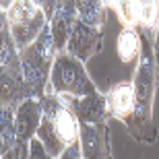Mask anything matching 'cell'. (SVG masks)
Masks as SVG:
<instances>
[{
    "mask_svg": "<svg viewBox=\"0 0 159 159\" xmlns=\"http://www.w3.org/2000/svg\"><path fill=\"white\" fill-rule=\"evenodd\" d=\"M153 52H155V62L159 64V23H157V29H155V35H153Z\"/></svg>",
    "mask_w": 159,
    "mask_h": 159,
    "instance_id": "7402d4cb",
    "label": "cell"
},
{
    "mask_svg": "<svg viewBox=\"0 0 159 159\" xmlns=\"http://www.w3.org/2000/svg\"><path fill=\"white\" fill-rule=\"evenodd\" d=\"M110 8L116 11L124 27H139L141 25V2L139 0H116Z\"/></svg>",
    "mask_w": 159,
    "mask_h": 159,
    "instance_id": "e0dca14e",
    "label": "cell"
},
{
    "mask_svg": "<svg viewBox=\"0 0 159 159\" xmlns=\"http://www.w3.org/2000/svg\"><path fill=\"white\" fill-rule=\"evenodd\" d=\"M155 52L151 37L141 31V58L136 62L132 89H134V116L126 130L139 143L153 145L157 141V126L153 122V97H155Z\"/></svg>",
    "mask_w": 159,
    "mask_h": 159,
    "instance_id": "6da1fadb",
    "label": "cell"
},
{
    "mask_svg": "<svg viewBox=\"0 0 159 159\" xmlns=\"http://www.w3.org/2000/svg\"><path fill=\"white\" fill-rule=\"evenodd\" d=\"M41 99L29 97L23 103H19L15 107V124H17V141L29 143L33 136L37 134V128L41 124Z\"/></svg>",
    "mask_w": 159,
    "mask_h": 159,
    "instance_id": "7c38bea8",
    "label": "cell"
},
{
    "mask_svg": "<svg viewBox=\"0 0 159 159\" xmlns=\"http://www.w3.org/2000/svg\"><path fill=\"white\" fill-rule=\"evenodd\" d=\"M19 60V50L12 41L11 29H8V21H6V12L0 8V66Z\"/></svg>",
    "mask_w": 159,
    "mask_h": 159,
    "instance_id": "2e32d148",
    "label": "cell"
},
{
    "mask_svg": "<svg viewBox=\"0 0 159 159\" xmlns=\"http://www.w3.org/2000/svg\"><path fill=\"white\" fill-rule=\"evenodd\" d=\"M77 12L79 21L101 29L107 17V6L103 4V0H77Z\"/></svg>",
    "mask_w": 159,
    "mask_h": 159,
    "instance_id": "5bb4252c",
    "label": "cell"
},
{
    "mask_svg": "<svg viewBox=\"0 0 159 159\" xmlns=\"http://www.w3.org/2000/svg\"><path fill=\"white\" fill-rule=\"evenodd\" d=\"M29 97H35V95L29 89V85L25 83L21 60L0 66V107H12L15 110L19 103H23Z\"/></svg>",
    "mask_w": 159,
    "mask_h": 159,
    "instance_id": "8992f818",
    "label": "cell"
},
{
    "mask_svg": "<svg viewBox=\"0 0 159 159\" xmlns=\"http://www.w3.org/2000/svg\"><path fill=\"white\" fill-rule=\"evenodd\" d=\"M27 159H54V157L48 153V149L43 147V143H41L37 136H33L29 141V157Z\"/></svg>",
    "mask_w": 159,
    "mask_h": 159,
    "instance_id": "d6986e66",
    "label": "cell"
},
{
    "mask_svg": "<svg viewBox=\"0 0 159 159\" xmlns=\"http://www.w3.org/2000/svg\"><path fill=\"white\" fill-rule=\"evenodd\" d=\"M101 43H103V33H101V29L91 27V25L83 23V21H77L64 52H68L70 56H75V58L81 60V62H85V60L93 58L95 54L99 52Z\"/></svg>",
    "mask_w": 159,
    "mask_h": 159,
    "instance_id": "9c48e42d",
    "label": "cell"
},
{
    "mask_svg": "<svg viewBox=\"0 0 159 159\" xmlns=\"http://www.w3.org/2000/svg\"><path fill=\"white\" fill-rule=\"evenodd\" d=\"M79 141H81V159H112L107 122L81 124Z\"/></svg>",
    "mask_w": 159,
    "mask_h": 159,
    "instance_id": "ba28073f",
    "label": "cell"
},
{
    "mask_svg": "<svg viewBox=\"0 0 159 159\" xmlns=\"http://www.w3.org/2000/svg\"><path fill=\"white\" fill-rule=\"evenodd\" d=\"M56 159H81V141L68 145V147L60 153V157H56Z\"/></svg>",
    "mask_w": 159,
    "mask_h": 159,
    "instance_id": "44dd1931",
    "label": "cell"
},
{
    "mask_svg": "<svg viewBox=\"0 0 159 159\" xmlns=\"http://www.w3.org/2000/svg\"><path fill=\"white\" fill-rule=\"evenodd\" d=\"M31 2H33L39 11H43L48 21L54 17V12H56V8H58V4H60V0H31Z\"/></svg>",
    "mask_w": 159,
    "mask_h": 159,
    "instance_id": "ffe728a7",
    "label": "cell"
},
{
    "mask_svg": "<svg viewBox=\"0 0 159 159\" xmlns=\"http://www.w3.org/2000/svg\"><path fill=\"white\" fill-rule=\"evenodd\" d=\"M12 2H15V0H0V8L6 12V11H8V6H11Z\"/></svg>",
    "mask_w": 159,
    "mask_h": 159,
    "instance_id": "603a6c76",
    "label": "cell"
},
{
    "mask_svg": "<svg viewBox=\"0 0 159 159\" xmlns=\"http://www.w3.org/2000/svg\"><path fill=\"white\" fill-rule=\"evenodd\" d=\"M77 21H79L77 0H60L58 8H56V12H54V17L50 19V23H48L56 52H64L66 50V43H68V39H70Z\"/></svg>",
    "mask_w": 159,
    "mask_h": 159,
    "instance_id": "30bf717a",
    "label": "cell"
},
{
    "mask_svg": "<svg viewBox=\"0 0 159 159\" xmlns=\"http://www.w3.org/2000/svg\"><path fill=\"white\" fill-rule=\"evenodd\" d=\"M41 110L43 116L35 136L43 143L48 153L56 159L68 145L79 141L81 124L56 93H46L41 97Z\"/></svg>",
    "mask_w": 159,
    "mask_h": 159,
    "instance_id": "7a4b0ae2",
    "label": "cell"
},
{
    "mask_svg": "<svg viewBox=\"0 0 159 159\" xmlns=\"http://www.w3.org/2000/svg\"><path fill=\"white\" fill-rule=\"evenodd\" d=\"M116 52L124 64L139 62V58H141V31L136 27H124L116 39Z\"/></svg>",
    "mask_w": 159,
    "mask_h": 159,
    "instance_id": "4fadbf2b",
    "label": "cell"
},
{
    "mask_svg": "<svg viewBox=\"0 0 159 159\" xmlns=\"http://www.w3.org/2000/svg\"><path fill=\"white\" fill-rule=\"evenodd\" d=\"M64 106L77 116L79 124H101L107 122V99L106 95L95 91L85 97H75V95H60Z\"/></svg>",
    "mask_w": 159,
    "mask_h": 159,
    "instance_id": "52a82bcc",
    "label": "cell"
},
{
    "mask_svg": "<svg viewBox=\"0 0 159 159\" xmlns=\"http://www.w3.org/2000/svg\"><path fill=\"white\" fill-rule=\"evenodd\" d=\"M114 2H116V0H103V4H106V6H107V8H110V6H112V4H114Z\"/></svg>",
    "mask_w": 159,
    "mask_h": 159,
    "instance_id": "cb8c5ba5",
    "label": "cell"
},
{
    "mask_svg": "<svg viewBox=\"0 0 159 159\" xmlns=\"http://www.w3.org/2000/svg\"><path fill=\"white\" fill-rule=\"evenodd\" d=\"M6 21L17 50L33 43L50 23L43 11H39L31 0H15L6 11Z\"/></svg>",
    "mask_w": 159,
    "mask_h": 159,
    "instance_id": "5b68a950",
    "label": "cell"
},
{
    "mask_svg": "<svg viewBox=\"0 0 159 159\" xmlns=\"http://www.w3.org/2000/svg\"><path fill=\"white\" fill-rule=\"evenodd\" d=\"M107 99V118H116L128 128L134 116V89L130 81L114 85L106 93Z\"/></svg>",
    "mask_w": 159,
    "mask_h": 159,
    "instance_id": "8fae6325",
    "label": "cell"
},
{
    "mask_svg": "<svg viewBox=\"0 0 159 159\" xmlns=\"http://www.w3.org/2000/svg\"><path fill=\"white\" fill-rule=\"evenodd\" d=\"M17 143V124H15V110L0 107V157Z\"/></svg>",
    "mask_w": 159,
    "mask_h": 159,
    "instance_id": "9a60e30c",
    "label": "cell"
},
{
    "mask_svg": "<svg viewBox=\"0 0 159 159\" xmlns=\"http://www.w3.org/2000/svg\"><path fill=\"white\" fill-rule=\"evenodd\" d=\"M56 48H54V39L50 33V27L39 33L33 43L27 48L19 50V60L23 66V77L25 83L29 85L37 99H41L48 91V83H50V72H52V64L56 58Z\"/></svg>",
    "mask_w": 159,
    "mask_h": 159,
    "instance_id": "3957f363",
    "label": "cell"
},
{
    "mask_svg": "<svg viewBox=\"0 0 159 159\" xmlns=\"http://www.w3.org/2000/svg\"><path fill=\"white\" fill-rule=\"evenodd\" d=\"M27 157H29V143L17 141L0 159H27Z\"/></svg>",
    "mask_w": 159,
    "mask_h": 159,
    "instance_id": "ac0fdd59",
    "label": "cell"
},
{
    "mask_svg": "<svg viewBox=\"0 0 159 159\" xmlns=\"http://www.w3.org/2000/svg\"><path fill=\"white\" fill-rule=\"evenodd\" d=\"M95 91H97V87H95L93 79L89 77L87 68H85V62L77 60L68 52L56 54L46 93L85 97V95H91Z\"/></svg>",
    "mask_w": 159,
    "mask_h": 159,
    "instance_id": "277c9868",
    "label": "cell"
}]
</instances>
